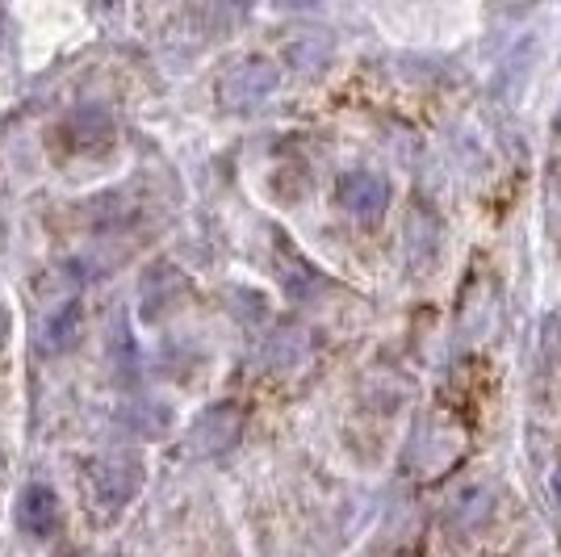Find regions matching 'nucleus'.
<instances>
[{"mask_svg": "<svg viewBox=\"0 0 561 557\" xmlns=\"http://www.w3.org/2000/svg\"><path fill=\"white\" fill-rule=\"evenodd\" d=\"M139 462L135 457H105L93 469V499L96 508L117 511L130 503V495L139 490Z\"/></svg>", "mask_w": 561, "mask_h": 557, "instance_id": "obj_2", "label": "nucleus"}, {"mask_svg": "<svg viewBox=\"0 0 561 557\" xmlns=\"http://www.w3.org/2000/svg\"><path fill=\"white\" fill-rule=\"evenodd\" d=\"M9 310H4V306H0V349H4V340H9Z\"/></svg>", "mask_w": 561, "mask_h": 557, "instance_id": "obj_8", "label": "nucleus"}, {"mask_svg": "<svg viewBox=\"0 0 561 557\" xmlns=\"http://www.w3.org/2000/svg\"><path fill=\"white\" fill-rule=\"evenodd\" d=\"M553 499L561 503V462H558V469H553Z\"/></svg>", "mask_w": 561, "mask_h": 557, "instance_id": "obj_9", "label": "nucleus"}, {"mask_svg": "<svg viewBox=\"0 0 561 557\" xmlns=\"http://www.w3.org/2000/svg\"><path fill=\"white\" fill-rule=\"evenodd\" d=\"M340 206L356 214V218H377V214H386V202H390V185H386V177L374 172V168H352L340 177Z\"/></svg>", "mask_w": 561, "mask_h": 557, "instance_id": "obj_1", "label": "nucleus"}, {"mask_svg": "<svg viewBox=\"0 0 561 557\" xmlns=\"http://www.w3.org/2000/svg\"><path fill=\"white\" fill-rule=\"evenodd\" d=\"M553 130H558V135H561V110H558V122H553Z\"/></svg>", "mask_w": 561, "mask_h": 557, "instance_id": "obj_10", "label": "nucleus"}, {"mask_svg": "<svg viewBox=\"0 0 561 557\" xmlns=\"http://www.w3.org/2000/svg\"><path fill=\"white\" fill-rule=\"evenodd\" d=\"M0 465H4V453H0Z\"/></svg>", "mask_w": 561, "mask_h": 557, "instance_id": "obj_11", "label": "nucleus"}, {"mask_svg": "<svg viewBox=\"0 0 561 557\" xmlns=\"http://www.w3.org/2000/svg\"><path fill=\"white\" fill-rule=\"evenodd\" d=\"M59 495L47 487V482H30L22 490V499H18V524H22V533L30 536H50L59 528Z\"/></svg>", "mask_w": 561, "mask_h": 557, "instance_id": "obj_4", "label": "nucleus"}, {"mask_svg": "<svg viewBox=\"0 0 561 557\" xmlns=\"http://www.w3.org/2000/svg\"><path fill=\"white\" fill-rule=\"evenodd\" d=\"M64 135H68V147L71 151H93L101 143H110L114 135V122L105 110H96V105H84V110H76V114L64 122Z\"/></svg>", "mask_w": 561, "mask_h": 557, "instance_id": "obj_6", "label": "nucleus"}, {"mask_svg": "<svg viewBox=\"0 0 561 557\" xmlns=\"http://www.w3.org/2000/svg\"><path fill=\"white\" fill-rule=\"evenodd\" d=\"M76 336H80V306H59L43 327V352H64L68 344H76Z\"/></svg>", "mask_w": 561, "mask_h": 557, "instance_id": "obj_7", "label": "nucleus"}, {"mask_svg": "<svg viewBox=\"0 0 561 557\" xmlns=\"http://www.w3.org/2000/svg\"><path fill=\"white\" fill-rule=\"evenodd\" d=\"M239 428H243V411H239L234 402H218V407H210L206 416L193 423V448H197L202 457H214V453L231 448L234 436H239Z\"/></svg>", "mask_w": 561, "mask_h": 557, "instance_id": "obj_3", "label": "nucleus"}, {"mask_svg": "<svg viewBox=\"0 0 561 557\" xmlns=\"http://www.w3.org/2000/svg\"><path fill=\"white\" fill-rule=\"evenodd\" d=\"M277 89V68L264 64V59H252V64H239V68L222 80V96L231 105H256L264 96Z\"/></svg>", "mask_w": 561, "mask_h": 557, "instance_id": "obj_5", "label": "nucleus"}]
</instances>
